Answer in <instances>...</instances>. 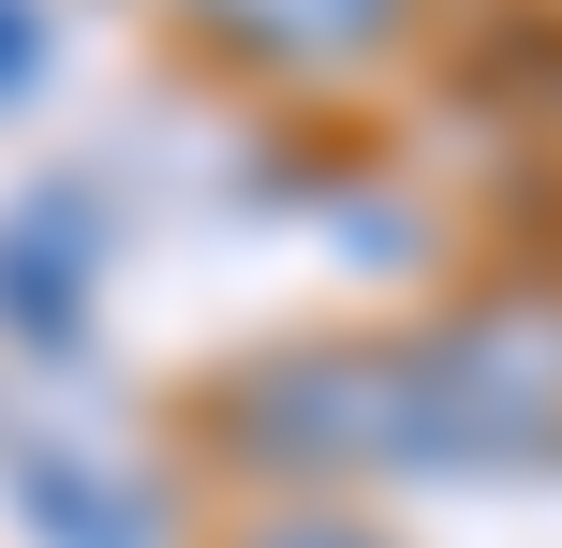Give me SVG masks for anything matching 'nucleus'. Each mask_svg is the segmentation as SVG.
I'll return each mask as SVG.
<instances>
[{
	"mask_svg": "<svg viewBox=\"0 0 562 548\" xmlns=\"http://www.w3.org/2000/svg\"><path fill=\"white\" fill-rule=\"evenodd\" d=\"M178 445L237 504H356L415 474L400 430V326H267L178 385Z\"/></svg>",
	"mask_w": 562,
	"mask_h": 548,
	"instance_id": "obj_1",
	"label": "nucleus"
},
{
	"mask_svg": "<svg viewBox=\"0 0 562 548\" xmlns=\"http://www.w3.org/2000/svg\"><path fill=\"white\" fill-rule=\"evenodd\" d=\"M429 15H445V0H429Z\"/></svg>",
	"mask_w": 562,
	"mask_h": 548,
	"instance_id": "obj_8",
	"label": "nucleus"
},
{
	"mask_svg": "<svg viewBox=\"0 0 562 548\" xmlns=\"http://www.w3.org/2000/svg\"><path fill=\"white\" fill-rule=\"evenodd\" d=\"M45 75H59V30H45V0H0V104H30Z\"/></svg>",
	"mask_w": 562,
	"mask_h": 548,
	"instance_id": "obj_7",
	"label": "nucleus"
},
{
	"mask_svg": "<svg viewBox=\"0 0 562 548\" xmlns=\"http://www.w3.org/2000/svg\"><path fill=\"white\" fill-rule=\"evenodd\" d=\"M207 548H400L370 504H237V519H207Z\"/></svg>",
	"mask_w": 562,
	"mask_h": 548,
	"instance_id": "obj_6",
	"label": "nucleus"
},
{
	"mask_svg": "<svg viewBox=\"0 0 562 548\" xmlns=\"http://www.w3.org/2000/svg\"><path fill=\"white\" fill-rule=\"evenodd\" d=\"M15 504H30V548H164L148 519V490H119L104 460H75V445H15Z\"/></svg>",
	"mask_w": 562,
	"mask_h": 548,
	"instance_id": "obj_5",
	"label": "nucleus"
},
{
	"mask_svg": "<svg viewBox=\"0 0 562 548\" xmlns=\"http://www.w3.org/2000/svg\"><path fill=\"white\" fill-rule=\"evenodd\" d=\"M415 474H562V267H488L400 326Z\"/></svg>",
	"mask_w": 562,
	"mask_h": 548,
	"instance_id": "obj_2",
	"label": "nucleus"
},
{
	"mask_svg": "<svg viewBox=\"0 0 562 548\" xmlns=\"http://www.w3.org/2000/svg\"><path fill=\"white\" fill-rule=\"evenodd\" d=\"M193 59H223L237 89H281V104H340V89L400 75L429 30V0H178Z\"/></svg>",
	"mask_w": 562,
	"mask_h": 548,
	"instance_id": "obj_3",
	"label": "nucleus"
},
{
	"mask_svg": "<svg viewBox=\"0 0 562 548\" xmlns=\"http://www.w3.org/2000/svg\"><path fill=\"white\" fill-rule=\"evenodd\" d=\"M89 282H104V193L89 178H45L30 208H0V342L75 371L89 356Z\"/></svg>",
	"mask_w": 562,
	"mask_h": 548,
	"instance_id": "obj_4",
	"label": "nucleus"
}]
</instances>
